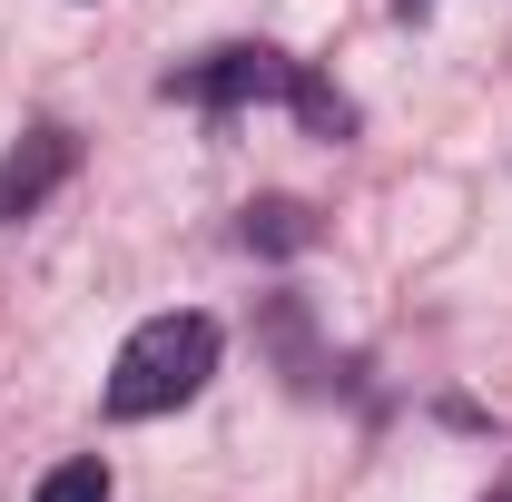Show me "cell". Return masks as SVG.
Wrapping results in <instances>:
<instances>
[{"label":"cell","mask_w":512,"mask_h":502,"mask_svg":"<svg viewBox=\"0 0 512 502\" xmlns=\"http://www.w3.org/2000/svg\"><path fill=\"white\" fill-rule=\"evenodd\" d=\"M493 502H512V493H493Z\"/></svg>","instance_id":"8"},{"label":"cell","mask_w":512,"mask_h":502,"mask_svg":"<svg viewBox=\"0 0 512 502\" xmlns=\"http://www.w3.org/2000/svg\"><path fill=\"white\" fill-rule=\"evenodd\" d=\"M247 247L296 256V247H316V217H306L296 197H266V207H247Z\"/></svg>","instance_id":"4"},{"label":"cell","mask_w":512,"mask_h":502,"mask_svg":"<svg viewBox=\"0 0 512 502\" xmlns=\"http://www.w3.org/2000/svg\"><path fill=\"white\" fill-rule=\"evenodd\" d=\"M40 502H109V463L79 453V463H60V473H40Z\"/></svg>","instance_id":"6"},{"label":"cell","mask_w":512,"mask_h":502,"mask_svg":"<svg viewBox=\"0 0 512 502\" xmlns=\"http://www.w3.org/2000/svg\"><path fill=\"white\" fill-rule=\"evenodd\" d=\"M404 10H424V0H404Z\"/></svg>","instance_id":"7"},{"label":"cell","mask_w":512,"mask_h":502,"mask_svg":"<svg viewBox=\"0 0 512 502\" xmlns=\"http://www.w3.org/2000/svg\"><path fill=\"white\" fill-rule=\"evenodd\" d=\"M217 375V315H148L109 365V414L148 424V414H178L197 384Z\"/></svg>","instance_id":"1"},{"label":"cell","mask_w":512,"mask_h":502,"mask_svg":"<svg viewBox=\"0 0 512 502\" xmlns=\"http://www.w3.org/2000/svg\"><path fill=\"white\" fill-rule=\"evenodd\" d=\"M296 89V60L286 50H217L197 69H168V99H197V109H256V99H286Z\"/></svg>","instance_id":"2"},{"label":"cell","mask_w":512,"mask_h":502,"mask_svg":"<svg viewBox=\"0 0 512 502\" xmlns=\"http://www.w3.org/2000/svg\"><path fill=\"white\" fill-rule=\"evenodd\" d=\"M286 99H296V119L316 128V138H345V128H355V99H345V89H325L316 69H296V89H286Z\"/></svg>","instance_id":"5"},{"label":"cell","mask_w":512,"mask_h":502,"mask_svg":"<svg viewBox=\"0 0 512 502\" xmlns=\"http://www.w3.org/2000/svg\"><path fill=\"white\" fill-rule=\"evenodd\" d=\"M69 168H79V138H69V128H30V138L0 158V227L40 217V207H50V188H60Z\"/></svg>","instance_id":"3"}]
</instances>
